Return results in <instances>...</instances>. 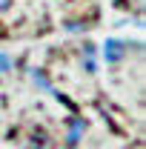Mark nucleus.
Returning a JSON list of instances; mask_svg holds the SVG:
<instances>
[{"label":"nucleus","mask_w":146,"mask_h":149,"mask_svg":"<svg viewBox=\"0 0 146 149\" xmlns=\"http://www.w3.org/2000/svg\"><path fill=\"white\" fill-rule=\"evenodd\" d=\"M126 55V43H120V40H106V46H103V57L109 60V63H120Z\"/></svg>","instance_id":"f257e3e1"},{"label":"nucleus","mask_w":146,"mask_h":149,"mask_svg":"<svg viewBox=\"0 0 146 149\" xmlns=\"http://www.w3.org/2000/svg\"><path fill=\"white\" fill-rule=\"evenodd\" d=\"M83 129H86V120H80V118H72V123H69V143H72V146L80 141Z\"/></svg>","instance_id":"f03ea898"},{"label":"nucleus","mask_w":146,"mask_h":149,"mask_svg":"<svg viewBox=\"0 0 146 149\" xmlns=\"http://www.w3.org/2000/svg\"><path fill=\"white\" fill-rule=\"evenodd\" d=\"M9 69H12V60L6 55H0V72H9Z\"/></svg>","instance_id":"7ed1b4c3"},{"label":"nucleus","mask_w":146,"mask_h":149,"mask_svg":"<svg viewBox=\"0 0 146 149\" xmlns=\"http://www.w3.org/2000/svg\"><path fill=\"white\" fill-rule=\"evenodd\" d=\"M9 6H12V0H0V12H6Z\"/></svg>","instance_id":"20e7f679"}]
</instances>
